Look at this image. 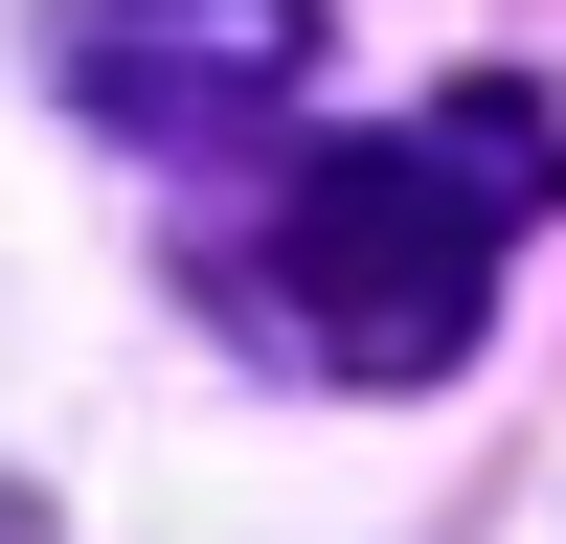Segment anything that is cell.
<instances>
[{
    "mask_svg": "<svg viewBox=\"0 0 566 544\" xmlns=\"http://www.w3.org/2000/svg\"><path fill=\"white\" fill-rule=\"evenodd\" d=\"M544 205H566V114H544V91H453V114H408V136L295 159L227 295H250L295 363H340V386H431Z\"/></svg>",
    "mask_w": 566,
    "mask_h": 544,
    "instance_id": "obj_1",
    "label": "cell"
},
{
    "mask_svg": "<svg viewBox=\"0 0 566 544\" xmlns=\"http://www.w3.org/2000/svg\"><path fill=\"white\" fill-rule=\"evenodd\" d=\"M317 69V0H69V91L136 136V159H227L272 136Z\"/></svg>",
    "mask_w": 566,
    "mask_h": 544,
    "instance_id": "obj_2",
    "label": "cell"
}]
</instances>
